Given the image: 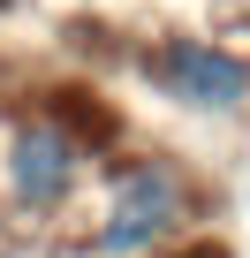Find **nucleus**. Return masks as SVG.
<instances>
[{
  "label": "nucleus",
  "instance_id": "nucleus-4",
  "mask_svg": "<svg viewBox=\"0 0 250 258\" xmlns=\"http://www.w3.org/2000/svg\"><path fill=\"white\" fill-rule=\"evenodd\" d=\"M152 258H235V243L197 228V235H182V243H167V250H152Z\"/></svg>",
  "mask_w": 250,
  "mask_h": 258
},
{
  "label": "nucleus",
  "instance_id": "nucleus-2",
  "mask_svg": "<svg viewBox=\"0 0 250 258\" xmlns=\"http://www.w3.org/2000/svg\"><path fill=\"white\" fill-rule=\"evenodd\" d=\"M129 61H137V84L159 106H175L182 121H242L250 114V53L242 46H220L205 31H159Z\"/></svg>",
  "mask_w": 250,
  "mask_h": 258
},
{
  "label": "nucleus",
  "instance_id": "nucleus-3",
  "mask_svg": "<svg viewBox=\"0 0 250 258\" xmlns=\"http://www.w3.org/2000/svg\"><path fill=\"white\" fill-rule=\"evenodd\" d=\"M84 175H91V152L68 137V129H61L46 106H38V114H23V121L8 129V145H0V182H8L16 213H31V220L68 213V205H76V190H84Z\"/></svg>",
  "mask_w": 250,
  "mask_h": 258
},
{
  "label": "nucleus",
  "instance_id": "nucleus-5",
  "mask_svg": "<svg viewBox=\"0 0 250 258\" xmlns=\"http://www.w3.org/2000/svg\"><path fill=\"white\" fill-rule=\"evenodd\" d=\"M0 258H61L53 243H8V235H0Z\"/></svg>",
  "mask_w": 250,
  "mask_h": 258
},
{
  "label": "nucleus",
  "instance_id": "nucleus-1",
  "mask_svg": "<svg viewBox=\"0 0 250 258\" xmlns=\"http://www.w3.org/2000/svg\"><path fill=\"white\" fill-rule=\"evenodd\" d=\"M197 228H205L197 160L144 145V152H114L99 167V213H91L84 250L91 258H152V250H167Z\"/></svg>",
  "mask_w": 250,
  "mask_h": 258
}]
</instances>
